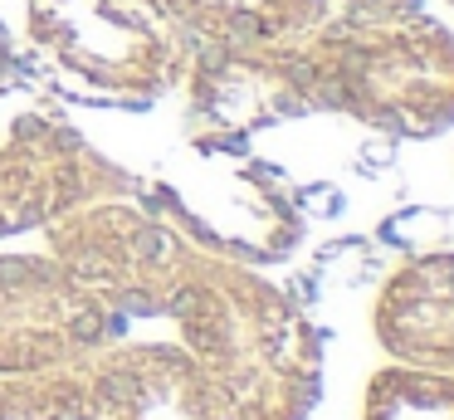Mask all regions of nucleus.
Instances as JSON below:
<instances>
[{
    "label": "nucleus",
    "mask_w": 454,
    "mask_h": 420,
    "mask_svg": "<svg viewBox=\"0 0 454 420\" xmlns=\"http://www.w3.org/2000/svg\"><path fill=\"white\" fill-rule=\"evenodd\" d=\"M176 347L196 361L225 420H308L323 396V332L254 264L200 254L171 308Z\"/></svg>",
    "instance_id": "obj_1"
},
{
    "label": "nucleus",
    "mask_w": 454,
    "mask_h": 420,
    "mask_svg": "<svg viewBox=\"0 0 454 420\" xmlns=\"http://www.w3.org/2000/svg\"><path fill=\"white\" fill-rule=\"evenodd\" d=\"M323 88V113L386 137H440L454 127V29L425 10L333 15L303 35Z\"/></svg>",
    "instance_id": "obj_2"
},
{
    "label": "nucleus",
    "mask_w": 454,
    "mask_h": 420,
    "mask_svg": "<svg viewBox=\"0 0 454 420\" xmlns=\"http://www.w3.org/2000/svg\"><path fill=\"white\" fill-rule=\"evenodd\" d=\"M142 195L200 250L254 269L288 259L303 240L298 201L239 137L191 132V142L142 181Z\"/></svg>",
    "instance_id": "obj_3"
},
{
    "label": "nucleus",
    "mask_w": 454,
    "mask_h": 420,
    "mask_svg": "<svg viewBox=\"0 0 454 420\" xmlns=\"http://www.w3.org/2000/svg\"><path fill=\"white\" fill-rule=\"evenodd\" d=\"M25 29L59 83L118 107L167 98L196 49L161 0H25Z\"/></svg>",
    "instance_id": "obj_4"
},
{
    "label": "nucleus",
    "mask_w": 454,
    "mask_h": 420,
    "mask_svg": "<svg viewBox=\"0 0 454 420\" xmlns=\"http://www.w3.org/2000/svg\"><path fill=\"white\" fill-rule=\"evenodd\" d=\"M40 234L44 254L122 322L171 318L206 254L142 195V186L132 195L74 205L54 215Z\"/></svg>",
    "instance_id": "obj_5"
},
{
    "label": "nucleus",
    "mask_w": 454,
    "mask_h": 420,
    "mask_svg": "<svg viewBox=\"0 0 454 420\" xmlns=\"http://www.w3.org/2000/svg\"><path fill=\"white\" fill-rule=\"evenodd\" d=\"M142 176L122 171L64 117L54 93L30 78H0V240L44 230L83 201L132 195Z\"/></svg>",
    "instance_id": "obj_6"
},
{
    "label": "nucleus",
    "mask_w": 454,
    "mask_h": 420,
    "mask_svg": "<svg viewBox=\"0 0 454 420\" xmlns=\"http://www.w3.org/2000/svg\"><path fill=\"white\" fill-rule=\"evenodd\" d=\"M191 127L210 137H239L274 123L323 113V88L298 39H254V44H196L186 64Z\"/></svg>",
    "instance_id": "obj_7"
},
{
    "label": "nucleus",
    "mask_w": 454,
    "mask_h": 420,
    "mask_svg": "<svg viewBox=\"0 0 454 420\" xmlns=\"http://www.w3.org/2000/svg\"><path fill=\"white\" fill-rule=\"evenodd\" d=\"M122 318L50 254H0V376L79 361L118 342Z\"/></svg>",
    "instance_id": "obj_8"
},
{
    "label": "nucleus",
    "mask_w": 454,
    "mask_h": 420,
    "mask_svg": "<svg viewBox=\"0 0 454 420\" xmlns=\"http://www.w3.org/2000/svg\"><path fill=\"white\" fill-rule=\"evenodd\" d=\"M372 332L395 367L454 376V250H420L386 273Z\"/></svg>",
    "instance_id": "obj_9"
},
{
    "label": "nucleus",
    "mask_w": 454,
    "mask_h": 420,
    "mask_svg": "<svg viewBox=\"0 0 454 420\" xmlns=\"http://www.w3.org/2000/svg\"><path fill=\"white\" fill-rule=\"evenodd\" d=\"M142 342H108L79 361L0 376V420H122L137 391Z\"/></svg>",
    "instance_id": "obj_10"
},
{
    "label": "nucleus",
    "mask_w": 454,
    "mask_h": 420,
    "mask_svg": "<svg viewBox=\"0 0 454 420\" xmlns=\"http://www.w3.org/2000/svg\"><path fill=\"white\" fill-rule=\"evenodd\" d=\"M191 44L298 39L333 15V0H161Z\"/></svg>",
    "instance_id": "obj_11"
},
{
    "label": "nucleus",
    "mask_w": 454,
    "mask_h": 420,
    "mask_svg": "<svg viewBox=\"0 0 454 420\" xmlns=\"http://www.w3.org/2000/svg\"><path fill=\"white\" fill-rule=\"evenodd\" d=\"M122 420H225L200 381L196 361L176 342H142V367H137V391Z\"/></svg>",
    "instance_id": "obj_12"
},
{
    "label": "nucleus",
    "mask_w": 454,
    "mask_h": 420,
    "mask_svg": "<svg viewBox=\"0 0 454 420\" xmlns=\"http://www.w3.org/2000/svg\"><path fill=\"white\" fill-rule=\"evenodd\" d=\"M362 420H454V376L391 361L366 381Z\"/></svg>",
    "instance_id": "obj_13"
},
{
    "label": "nucleus",
    "mask_w": 454,
    "mask_h": 420,
    "mask_svg": "<svg viewBox=\"0 0 454 420\" xmlns=\"http://www.w3.org/2000/svg\"><path fill=\"white\" fill-rule=\"evenodd\" d=\"M420 5L425 0H333V10H342V15H405Z\"/></svg>",
    "instance_id": "obj_14"
},
{
    "label": "nucleus",
    "mask_w": 454,
    "mask_h": 420,
    "mask_svg": "<svg viewBox=\"0 0 454 420\" xmlns=\"http://www.w3.org/2000/svg\"><path fill=\"white\" fill-rule=\"evenodd\" d=\"M15 64H20V54H15V39H11V29L0 25V78H11Z\"/></svg>",
    "instance_id": "obj_15"
},
{
    "label": "nucleus",
    "mask_w": 454,
    "mask_h": 420,
    "mask_svg": "<svg viewBox=\"0 0 454 420\" xmlns=\"http://www.w3.org/2000/svg\"><path fill=\"white\" fill-rule=\"evenodd\" d=\"M444 5H450V10H454V0H444Z\"/></svg>",
    "instance_id": "obj_16"
}]
</instances>
